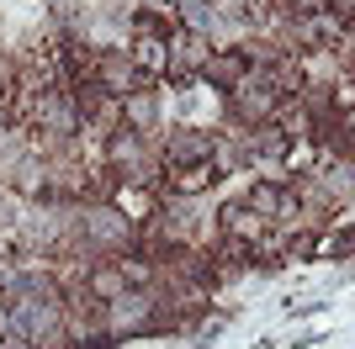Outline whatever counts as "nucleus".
<instances>
[{
	"label": "nucleus",
	"instance_id": "obj_1",
	"mask_svg": "<svg viewBox=\"0 0 355 349\" xmlns=\"http://www.w3.org/2000/svg\"><path fill=\"white\" fill-rule=\"evenodd\" d=\"M144 238V222L128 212L122 202H85L74 206V238L69 249H85V254H128Z\"/></svg>",
	"mask_w": 355,
	"mask_h": 349
},
{
	"label": "nucleus",
	"instance_id": "obj_2",
	"mask_svg": "<svg viewBox=\"0 0 355 349\" xmlns=\"http://www.w3.org/2000/svg\"><path fill=\"white\" fill-rule=\"evenodd\" d=\"M96 154H101L106 174L117 180V190L122 186H154V180H159V143L144 138V132H133V127L106 132Z\"/></svg>",
	"mask_w": 355,
	"mask_h": 349
},
{
	"label": "nucleus",
	"instance_id": "obj_3",
	"mask_svg": "<svg viewBox=\"0 0 355 349\" xmlns=\"http://www.w3.org/2000/svg\"><path fill=\"white\" fill-rule=\"evenodd\" d=\"M282 90L270 85V80H260V74H250L239 90H228L223 96V132H250V127H266V122H276V111H282Z\"/></svg>",
	"mask_w": 355,
	"mask_h": 349
},
{
	"label": "nucleus",
	"instance_id": "obj_4",
	"mask_svg": "<svg viewBox=\"0 0 355 349\" xmlns=\"http://www.w3.org/2000/svg\"><path fill=\"white\" fill-rule=\"evenodd\" d=\"M106 334L117 339H138V334H164V302H159V291H122V296H112L106 302Z\"/></svg>",
	"mask_w": 355,
	"mask_h": 349
},
{
	"label": "nucleus",
	"instance_id": "obj_5",
	"mask_svg": "<svg viewBox=\"0 0 355 349\" xmlns=\"http://www.w3.org/2000/svg\"><path fill=\"white\" fill-rule=\"evenodd\" d=\"M218 138L223 132L196 127V122H164L159 127V170H196V164L218 159Z\"/></svg>",
	"mask_w": 355,
	"mask_h": 349
},
{
	"label": "nucleus",
	"instance_id": "obj_6",
	"mask_svg": "<svg viewBox=\"0 0 355 349\" xmlns=\"http://www.w3.org/2000/svg\"><path fill=\"white\" fill-rule=\"evenodd\" d=\"M239 196H244V206H250V212L266 222V228H282V222H297V217H302L297 186L286 180V174H254V180L239 190Z\"/></svg>",
	"mask_w": 355,
	"mask_h": 349
},
{
	"label": "nucleus",
	"instance_id": "obj_7",
	"mask_svg": "<svg viewBox=\"0 0 355 349\" xmlns=\"http://www.w3.org/2000/svg\"><path fill=\"white\" fill-rule=\"evenodd\" d=\"M207 53H212V43L207 37H191V32H170V64H164V80L159 85L175 96V90H191L196 80H202V64H207Z\"/></svg>",
	"mask_w": 355,
	"mask_h": 349
},
{
	"label": "nucleus",
	"instance_id": "obj_8",
	"mask_svg": "<svg viewBox=\"0 0 355 349\" xmlns=\"http://www.w3.org/2000/svg\"><path fill=\"white\" fill-rule=\"evenodd\" d=\"M250 74H254V64L239 43H212L207 64H202V85H207L212 96H228V90H239Z\"/></svg>",
	"mask_w": 355,
	"mask_h": 349
},
{
	"label": "nucleus",
	"instance_id": "obj_9",
	"mask_svg": "<svg viewBox=\"0 0 355 349\" xmlns=\"http://www.w3.org/2000/svg\"><path fill=\"white\" fill-rule=\"evenodd\" d=\"M170 122V111H164V85H138L122 96V127L144 132V138H159V127Z\"/></svg>",
	"mask_w": 355,
	"mask_h": 349
},
{
	"label": "nucleus",
	"instance_id": "obj_10",
	"mask_svg": "<svg viewBox=\"0 0 355 349\" xmlns=\"http://www.w3.org/2000/svg\"><path fill=\"white\" fill-rule=\"evenodd\" d=\"M90 85L101 90V96H112V101H122V96H128V90H138L144 80H138V69H133V58H128V48H96Z\"/></svg>",
	"mask_w": 355,
	"mask_h": 349
},
{
	"label": "nucleus",
	"instance_id": "obj_11",
	"mask_svg": "<svg viewBox=\"0 0 355 349\" xmlns=\"http://www.w3.org/2000/svg\"><path fill=\"white\" fill-rule=\"evenodd\" d=\"M228 174L218 170V164H196V170H159V180H154V190L159 196H186V202H202L207 190H218Z\"/></svg>",
	"mask_w": 355,
	"mask_h": 349
},
{
	"label": "nucleus",
	"instance_id": "obj_12",
	"mask_svg": "<svg viewBox=\"0 0 355 349\" xmlns=\"http://www.w3.org/2000/svg\"><path fill=\"white\" fill-rule=\"evenodd\" d=\"M308 180L324 190L340 212H345V206H355V159H350V154H324V164H318Z\"/></svg>",
	"mask_w": 355,
	"mask_h": 349
},
{
	"label": "nucleus",
	"instance_id": "obj_13",
	"mask_svg": "<svg viewBox=\"0 0 355 349\" xmlns=\"http://www.w3.org/2000/svg\"><path fill=\"white\" fill-rule=\"evenodd\" d=\"M175 27L191 32V37H207V43H228L218 0H175Z\"/></svg>",
	"mask_w": 355,
	"mask_h": 349
},
{
	"label": "nucleus",
	"instance_id": "obj_14",
	"mask_svg": "<svg viewBox=\"0 0 355 349\" xmlns=\"http://www.w3.org/2000/svg\"><path fill=\"white\" fill-rule=\"evenodd\" d=\"M117 265H122V280H128L133 291H154L159 286V260H154L144 244L128 249V254H117Z\"/></svg>",
	"mask_w": 355,
	"mask_h": 349
},
{
	"label": "nucleus",
	"instance_id": "obj_15",
	"mask_svg": "<svg viewBox=\"0 0 355 349\" xmlns=\"http://www.w3.org/2000/svg\"><path fill=\"white\" fill-rule=\"evenodd\" d=\"M85 286L96 291L101 302L122 296V291H128V280H122V265H117V254H101V260H90V270H85Z\"/></svg>",
	"mask_w": 355,
	"mask_h": 349
},
{
	"label": "nucleus",
	"instance_id": "obj_16",
	"mask_svg": "<svg viewBox=\"0 0 355 349\" xmlns=\"http://www.w3.org/2000/svg\"><path fill=\"white\" fill-rule=\"evenodd\" d=\"M318 254H329V260H355V217L329 222L324 238H318Z\"/></svg>",
	"mask_w": 355,
	"mask_h": 349
},
{
	"label": "nucleus",
	"instance_id": "obj_17",
	"mask_svg": "<svg viewBox=\"0 0 355 349\" xmlns=\"http://www.w3.org/2000/svg\"><path fill=\"white\" fill-rule=\"evenodd\" d=\"M112 344H117V339L106 334V328H96V334H69L64 349H112Z\"/></svg>",
	"mask_w": 355,
	"mask_h": 349
},
{
	"label": "nucleus",
	"instance_id": "obj_18",
	"mask_svg": "<svg viewBox=\"0 0 355 349\" xmlns=\"http://www.w3.org/2000/svg\"><path fill=\"white\" fill-rule=\"evenodd\" d=\"M334 53L345 58V69H355V21H350V32H345V43L334 48Z\"/></svg>",
	"mask_w": 355,
	"mask_h": 349
},
{
	"label": "nucleus",
	"instance_id": "obj_19",
	"mask_svg": "<svg viewBox=\"0 0 355 349\" xmlns=\"http://www.w3.org/2000/svg\"><path fill=\"white\" fill-rule=\"evenodd\" d=\"M345 154L355 159V111H345Z\"/></svg>",
	"mask_w": 355,
	"mask_h": 349
},
{
	"label": "nucleus",
	"instance_id": "obj_20",
	"mask_svg": "<svg viewBox=\"0 0 355 349\" xmlns=\"http://www.w3.org/2000/svg\"><path fill=\"white\" fill-rule=\"evenodd\" d=\"M16 127V116H11V106H6V96H0V138Z\"/></svg>",
	"mask_w": 355,
	"mask_h": 349
},
{
	"label": "nucleus",
	"instance_id": "obj_21",
	"mask_svg": "<svg viewBox=\"0 0 355 349\" xmlns=\"http://www.w3.org/2000/svg\"><path fill=\"white\" fill-rule=\"evenodd\" d=\"M0 96H6V85H0Z\"/></svg>",
	"mask_w": 355,
	"mask_h": 349
}]
</instances>
